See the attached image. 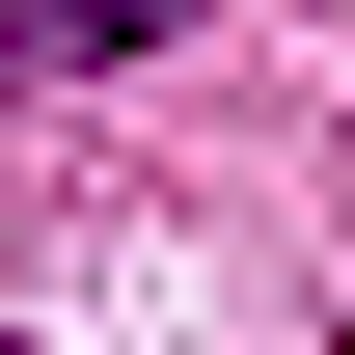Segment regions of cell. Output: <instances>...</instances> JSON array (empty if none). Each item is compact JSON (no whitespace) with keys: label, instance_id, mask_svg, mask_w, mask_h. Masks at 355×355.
<instances>
[{"label":"cell","instance_id":"cell-1","mask_svg":"<svg viewBox=\"0 0 355 355\" xmlns=\"http://www.w3.org/2000/svg\"><path fill=\"white\" fill-rule=\"evenodd\" d=\"M191 0H0V55H28V83H110V55H164Z\"/></svg>","mask_w":355,"mask_h":355}]
</instances>
